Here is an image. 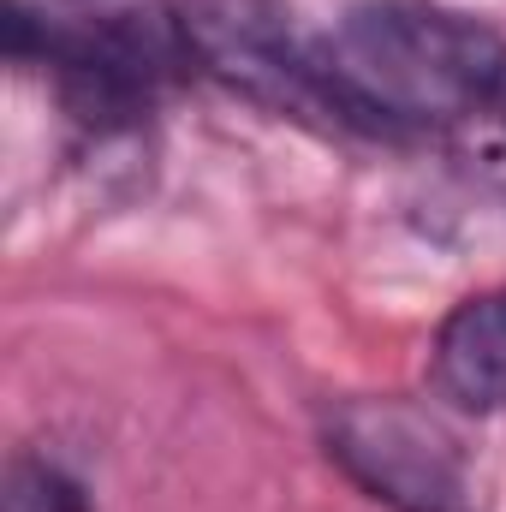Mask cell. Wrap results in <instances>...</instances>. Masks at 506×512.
<instances>
[{
	"label": "cell",
	"mask_w": 506,
	"mask_h": 512,
	"mask_svg": "<svg viewBox=\"0 0 506 512\" xmlns=\"http://www.w3.org/2000/svg\"><path fill=\"white\" fill-rule=\"evenodd\" d=\"M173 30L191 66L221 78L227 90L251 96L274 114L328 120V90L316 66V42L298 36L292 12L280 0H173Z\"/></svg>",
	"instance_id": "obj_2"
},
{
	"label": "cell",
	"mask_w": 506,
	"mask_h": 512,
	"mask_svg": "<svg viewBox=\"0 0 506 512\" xmlns=\"http://www.w3.org/2000/svg\"><path fill=\"white\" fill-rule=\"evenodd\" d=\"M328 453L393 512H477V489L453 435L405 399L334 405Z\"/></svg>",
	"instance_id": "obj_3"
},
{
	"label": "cell",
	"mask_w": 506,
	"mask_h": 512,
	"mask_svg": "<svg viewBox=\"0 0 506 512\" xmlns=\"http://www.w3.org/2000/svg\"><path fill=\"white\" fill-rule=\"evenodd\" d=\"M334 126L423 131L489 114L506 96V42L429 0L352 6L316 42Z\"/></svg>",
	"instance_id": "obj_1"
},
{
	"label": "cell",
	"mask_w": 506,
	"mask_h": 512,
	"mask_svg": "<svg viewBox=\"0 0 506 512\" xmlns=\"http://www.w3.org/2000/svg\"><path fill=\"white\" fill-rule=\"evenodd\" d=\"M6 512H90V501H84V489L60 465L24 459L6 477Z\"/></svg>",
	"instance_id": "obj_5"
},
{
	"label": "cell",
	"mask_w": 506,
	"mask_h": 512,
	"mask_svg": "<svg viewBox=\"0 0 506 512\" xmlns=\"http://www.w3.org/2000/svg\"><path fill=\"white\" fill-rule=\"evenodd\" d=\"M429 376L435 393L459 411H501L506 405V286L465 298L435 346H429Z\"/></svg>",
	"instance_id": "obj_4"
}]
</instances>
